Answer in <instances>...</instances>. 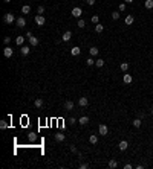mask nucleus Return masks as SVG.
<instances>
[{
    "label": "nucleus",
    "instance_id": "27",
    "mask_svg": "<svg viewBox=\"0 0 153 169\" xmlns=\"http://www.w3.org/2000/svg\"><path fill=\"white\" fill-rule=\"evenodd\" d=\"M119 69H121L122 72H127V69H129V64H127V63H122L121 66H119Z\"/></svg>",
    "mask_w": 153,
    "mask_h": 169
},
{
    "label": "nucleus",
    "instance_id": "7",
    "mask_svg": "<svg viewBox=\"0 0 153 169\" xmlns=\"http://www.w3.org/2000/svg\"><path fill=\"white\" fill-rule=\"evenodd\" d=\"M118 148H119V151H126V149L129 148V143L126 140H121V142H119V145H118Z\"/></svg>",
    "mask_w": 153,
    "mask_h": 169
},
{
    "label": "nucleus",
    "instance_id": "12",
    "mask_svg": "<svg viewBox=\"0 0 153 169\" xmlns=\"http://www.w3.org/2000/svg\"><path fill=\"white\" fill-rule=\"evenodd\" d=\"M64 139H66V136L61 134V133H57V134H55V140H57V142H63Z\"/></svg>",
    "mask_w": 153,
    "mask_h": 169
},
{
    "label": "nucleus",
    "instance_id": "29",
    "mask_svg": "<svg viewBox=\"0 0 153 169\" xmlns=\"http://www.w3.org/2000/svg\"><path fill=\"white\" fill-rule=\"evenodd\" d=\"M112 18H113V20H118V18H119V11L112 12Z\"/></svg>",
    "mask_w": 153,
    "mask_h": 169
},
{
    "label": "nucleus",
    "instance_id": "8",
    "mask_svg": "<svg viewBox=\"0 0 153 169\" xmlns=\"http://www.w3.org/2000/svg\"><path fill=\"white\" fill-rule=\"evenodd\" d=\"M81 14H83V11H81V8H78V6L72 9V15L74 17H81Z\"/></svg>",
    "mask_w": 153,
    "mask_h": 169
},
{
    "label": "nucleus",
    "instance_id": "40",
    "mask_svg": "<svg viewBox=\"0 0 153 169\" xmlns=\"http://www.w3.org/2000/svg\"><path fill=\"white\" fill-rule=\"evenodd\" d=\"M87 3H89V5H95V0H86Z\"/></svg>",
    "mask_w": 153,
    "mask_h": 169
},
{
    "label": "nucleus",
    "instance_id": "30",
    "mask_svg": "<svg viewBox=\"0 0 153 169\" xmlns=\"http://www.w3.org/2000/svg\"><path fill=\"white\" fill-rule=\"evenodd\" d=\"M86 64H87V66H93V64H95L93 58H87V60H86Z\"/></svg>",
    "mask_w": 153,
    "mask_h": 169
},
{
    "label": "nucleus",
    "instance_id": "43",
    "mask_svg": "<svg viewBox=\"0 0 153 169\" xmlns=\"http://www.w3.org/2000/svg\"><path fill=\"white\" fill-rule=\"evenodd\" d=\"M152 116H153V110H152Z\"/></svg>",
    "mask_w": 153,
    "mask_h": 169
},
{
    "label": "nucleus",
    "instance_id": "20",
    "mask_svg": "<svg viewBox=\"0 0 153 169\" xmlns=\"http://www.w3.org/2000/svg\"><path fill=\"white\" fill-rule=\"evenodd\" d=\"M29 50H31V49H29L28 46H22V49H20L22 55H28V53H29Z\"/></svg>",
    "mask_w": 153,
    "mask_h": 169
},
{
    "label": "nucleus",
    "instance_id": "28",
    "mask_svg": "<svg viewBox=\"0 0 153 169\" xmlns=\"http://www.w3.org/2000/svg\"><path fill=\"white\" fill-rule=\"evenodd\" d=\"M95 66L96 67H103L104 66V60H96L95 61Z\"/></svg>",
    "mask_w": 153,
    "mask_h": 169
},
{
    "label": "nucleus",
    "instance_id": "26",
    "mask_svg": "<svg viewBox=\"0 0 153 169\" xmlns=\"http://www.w3.org/2000/svg\"><path fill=\"white\" fill-rule=\"evenodd\" d=\"M34 105L37 107V108H40V107L43 105V101H41V99H35V101H34Z\"/></svg>",
    "mask_w": 153,
    "mask_h": 169
},
{
    "label": "nucleus",
    "instance_id": "37",
    "mask_svg": "<svg viewBox=\"0 0 153 169\" xmlns=\"http://www.w3.org/2000/svg\"><path fill=\"white\" fill-rule=\"evenodd\" d=\"M119 11H126V3H121V5H119Z\"/></svg>",
    "mask_w": 153,
    "mask_h": 169
},
{
    "label": "nucleus",
    "instance_id": "22",
    "mask_svg": "<svg viewBox=\"0 0 153 169\" xmlns=\"http://www.w3.org/2000/svg\"><path fill=\"white\" fill-rule=\"evenodd\" d=\"M141 123H142V121L141 119H135V121H133V126H135V128H139V126H141Z\"/></svg>",
    "mask_w": 153,
    "mask_h": 169
},
{
    "label": "nucleus",
    "instance_id": "38",
    "mask_svg": "<svg viewBox=\"0 0 153 169\" xmlns=\"http://www.w3.org/2000/svg\"><path fill=\"white\" fill-rule=\"evenodd\" d=\"M80 168H81V169H87V168H89V166H87L86 163H81V165H80Z\"/></svg>",
    "mask_w": 153,
    "mask_h": 169
},
{
    "label": "nucleus",
    "instance_id": "18",
    "mask_svg": "<svg viewBox=\"0 0 153 169\" xmlns=\"http://www.w3.org/2000/svg\"><path fill=\"white\" fill-rule=\"evenodd\" d=\"M15 43H17L18 46H23V43H25V37H22V35H20V37H17V38H15Z\"/></svg>",
    "mask_w": 153,
    "mask_h": 169
},
{
    "label": "nucleus",
    "instance_id": "17",
    "mask_svg": "<svg viewBox=\"0 0 153 169\" xmlns=\"http://www.w3.org/2000/svg\"><path fill=\"white\" fill-rule=\"evenodd\" d=\"M133 21H135V18H133V15H127L126 17V24H133Z\"/></svg>",
    "mask_w": 153,
    "mask_h": 169
},
{
    "label": "nucleus",
    "instance_id": "13",
    "mask_svg": "<svg viewBox=\"0 0 153 169\" xmlns=\"http://www.w3.org/2000/svg\"><path fill=\"white\" fill-rule=\"evenodd\" d=\"M64 108L66 110H72L74 108V102L72 101H66V102H64Z\"/></svg>",
    "mask_w": 153,
    "mask_h": 169
},
{
    "label": "nucleus",
    "instance_id": "24",
    "mask_svg": "<svg viewBox=\"0 0 153 169\" xmlns=\"http://www.w3.org/2000/svg\"><path fill=\"white\" fill-rule=\"evenodd\" d=\"M103 31H104L103 24H95V32H96V34H101Z\"/></svg>",
    "mask_w": 153,
    "mask_h": 169
},
{
    "label": "nucleus",
    "instance_id": "1",
    "mask_svg": "<svg viewBox=\"0 0 153 169\" xmlns=\"http://www.w3.org/2000/svg\"><path fill=\"white\" fill-rule=\"evenodd\" d=\"M14 20H15V18H14V15H12V14H5V15H3V21L8 23V24H11Z\"/></svg>",
    "mask_w": 153,
    "mask_h": 169
},
{
    "label": "nucleus",
    "instance_id": "14",
    "mask_svg": "<svg viewBox=\"0 0 153 169\" xmlns=\"http://www.w3.org/2000/svg\"><path fill=\"white\" fill-rule=\"evenodd\" d=\"M89 142H90L92 145H96V143H98V137H96L95 134H92V136L89 137Z\"/></svg>",
    "mask_w": 153,
    "mask_h": 169
},
{
    "label": "nucleus",
    "instance_id": "19",
    "mask_svg": "<svg viewBox=\"0 0 153 169\" xmlns=\"http://www.w3.org/2000/svg\"><path fill=\"white\" fill-rule=\"evenodd\" d=\"M31 12V6L29 5H25L23 8H22V14H29Z\"/></svg>",
    "mask_w": 153,
    "mask_h": 169
},
{
    "label": "nucleus",
    "instance_id": "36",
    "mask_svg": "<svg viewBox=\"0 0 153 169\" xmlns=\"http://www.w3.org/2000/svg\"><path fill=\"white\" fill-rule=\"evenodd\" d=\"M3 41H5V44H9V43H11V37H5V40H3Z\"/></svg>",
    "mask_w": 153,
    "mask_h": 169
},
{
    "label": "nucleus",
    "instance_id": "5",
    "mask_svg": "<svg viewBox=\"0 0 153 169\" xmlns=\"http://www.w3.org/2000/svg\"><path fill=\"white\" fill-rule=\"evenodd\" d=\"M70 38H72V32H70V31H66V32L63 34V37H61V40H63V41H69Z\"/></svg>",
    "mask_w": 153,
    "mask_h": 169
},
{
    "label": "nucleus",
    "instance_id": "11",
    "mask_svg": "<svg viewBox=\"0 0 153 169\" xmlns=\"http://www.w3.org/2000/svg\"><path fill=\"white\" fill-rule=\"evenodd\" d=\"M80 47H72L70 49V55H72V56H78V55H80Z\"/></svg>",
    "mask_w": 153,
    "mask_h": 169
},
{
    "label": "nucleus",
    "instance_id": "35",
    "mask_svg": "<svg viewBox=\"0 0 153 169\" xmlns=\"http://www.w3.org/2000/svg\"><path fill=\"white\" fill-rule=\"evenodd\" d=\"M28 139H29V140H35V134H34V133H29V134H28Z\"/></svg>",
    "mask_w": 153,
    "mask_h": 169
},
{
    "label": "nucleus",
    "instance_id": "6",
    "mask_svg": "<svg viewBox=\"0 0 153 169\" xmlns=\"http://www.w3.org/2000/svg\"><path fill=\"white\" fill-rule=\"evenodd\" d=\"M29 38V43H31V46H38V38L37 37H34V35H31V37H28Z\"/></svg>",
    "mask_w": 153,
    "mask_h": 169
},
{
    "label": "nucleus",
    "instance_id": "33",
    "mask_svg": "<svg viewBox=\"0 0 153 169\" xmlns=\"http://www.w3.org/2000/svg\"><path fill=\"white\" fill-rule=\"evenodd\" d=\"M0 128H2V129H5V128H8V123H6L5 121H2V122H0Z\"/></svg>",
    "mask_w": 153,
    "mask_h": 169
},
{
    "label": "nucleus",
    "instance_id": "32",
    "mask_svg": "<svg viewBox=\"0 0 153 169\" xmlns=\"http://www.w3.org/2000/svg\"><path fill=\"white\" fill-rule=\"evenodd\" d=\"M77 26H78V28H84V26H86V21H84V20H78Z\"/></svg>",
    "mask_w": 153,
    "mask_h": 169
},
{
    "label": "nucleus",
    "instance_id": "2",
    "mask_svg": "<svg viewBox=\"0 0 153 169\" xmlns=\"http://www.w3.org/2000/svg\"><path fill=\"white\" fill-rule=\"evenodd\" d=\"M34 21H35V24H37V26H43L46 20H44V17H43V15H37Z\"/></svg>",
    "mask_w": 153,
    "mask_h": 169
},
{
    "label": "nucleus",
    "instance_id": "10",
    "mask_svg": "<svg viewBox=\"0 0 153 169\" xmlns=\"http://www.w3.org/2000/svg\"><path fill=\"white\" fill-rule=\"evenodd\" d=\"M78 104H80V107H87L89 101H87V97H80V99H78Z\"/></svg>",
    "mask_w": 153,
    "mask_h": 169
},
{
    "label": "nucleus",
    "instance_id": "42",
    "mask_svg": "<svg viewBox=\"0 0 153 169\" xmlns=\"http://www.w3.org/2000/svg\"><path fill=\"white\" fill-rule=\"evenodd\" d=\"M3 2H6V3H9V2H12V0H3Z\"/></svg>",
    "mask_w": 153,
    "mask_h": 169
},
{
    "label": "nucleus",
    "instance_id": "21",
    "mask_svg": "<svg viewBox=\"0 0 153 169\" xmlns=\"http://www.w3.org/2000/svg\"><path fill=\"white\" fill-rule=\"evenodd\" d=\"M78 122H80L81 125H86V123H89V117H87V116H83V117H81Z\"/></svg>",
    "mask_w": 153,
    "mask_h": 169
},
{
    "label": "nucleus",
    "instance_id": "39",
    "mask_svg": "<svg viewBox=\"0 0 153 169\" xmlns=\"http://www.w3.org/2000/svg\"><path fill=\"white\" fill-rule=\"evenodd\" d=\"M70 152H77V148L74 145H70Z\"/></svg>",
    "mask_w": 153,
    "mask_h": 169
},
{
    "label": "nucleus",
    "instance_id": "31",
    "mask_svg": "<svg viewBox=\"0 0 153 169\" xmlns=\"http://www.w3.org/2000/svg\"><path fill=\"white\" fill-rule=\"evenodd\" d=\"M98 21H100V17H98V15H93V17H92V23L93 24H98Z\"/></svg>",
    "mask_w": 153,
    "mask_h": 169
},
{
    "label": "nucleus",
    "instance_id": "23",
    "mask_svg": "<svg viewBox=\"0 0 153 169\" xmlns=\"http://www.w3.org/2000/svg\"><path fill=\"white\" fill-rule=\"evenodd\" d=\"M144 6H145L147 9H152V8H153V0H145Z\"/></svg>",
    "mask_w": 153,
    "mask_h": 169
},
{
    "label": "nucleus",
    "instance_id": "16",
    "mask_svg": "<svg viewBox=\"0 0 153 169\" xmlns=\"http://www.w3.org/2000/svg\"><path fill=\"white\" fill-rule=\"evenodd\" d=\"M116 166H118V161H116L115 158H112V160L109 161V168H110V169H115Z\"/></svg>",
    "mask_w": 153,
    "mask_h": 169
},
{
    "label": "nucleus",
    "instance_id": "25",
    "mask_svg": "<svg viewBox=\"0 0 153 169\" xmlns=\"http://www.w3.org/2000/svg\"><path fill=\"white\" fill-rule=\"evenodd\" d=\"M89 53L92 55V56H96V55H98V49H96V47H90Z\"/></svg>",
    "mask_w": 153,
    "mask_h": 169
},
{
    "label": "nucleus",
    "instance_id": "15",
    "mask_svg": "<svg viewBox=\"0 0 153 169\" xmlns=\"http://www.w3.org/2000/svg\"><path fill=\"white\" fill-rule=\"evenodd\" d=\"M122 81H124L126 84H130V82H132V75L126 73V75H124V78H122Z\"/></svg>",
    "mask_w": 153,
    "mask_h": 169
},
{
    "label": "nucleus",
    "instance_id": "41",
    "mask_svg": "<svg viewBox=\"0 0 153 169\" xmlns=\"http://www.w3.org/2000/svg\"><path fill=\"white\" fill-rule=\"evenodd\" d=\"M133 2V0H126V3H132Z\"/></svg>",
    "mask_w": 153,
    "mask_h": 169
},
{
    "label": "nucleus",
    "instance_id": "34",
    "mask_svg": "<svg viewBox=\"0 0 153 169\" xmlns=\"http://www.w3.org/2000/svg\"><path fill=\"white\" fill-rule=\"evenodd\" d=\"M37 12H38V15H41V14H43V12H44V8H43V6H38Z\"/></svg>",
    "mask_w": 153,
    "mask_h": 169
},
{
    "label": "nucleus",
    "instance_id": "9",
    "mask_svg": "<svg viewBox=\"0 0 153 169\" xmlns=\"http://www.w3.org/2000/svg\"><path fill=\"white\" fill-rule=\"evenodd\" d=\"M15 23H17L18 28H25V26H26V20H25L23 17H20V18H17V20H15Z\"/></svg>",
    "mask_w": 153,
    "mask_h": 169
},
{
    "label": "nucleus",
    "instance_id": "3",
    "mask_svg": "<svg viewBox=\"0 0 153 169\" xmlns=\"http://www.w3.org/2000/svg\"><path fill=\"white\" fill-rule=\"evenodd\" d=\"M12 53H14V52H12V49H11V47H9V46H8V47H5V49H3V55H5V56H6V58H11V56H12Z\"/></svg>",
    "mask_w": 153,
    "mask_h": 169
},
{
    "label": "nucleus",
    "instance_id": "4",
    "mask_svg": "<svg viewBox=\"0 0 153 169\" xmlns=\"http://www.w3.org/2000/svg\"><path fill=\"white\" fill-rule=\"evenodd\" d=\"M98 131H100V134L101 136H107V131H109V129H107V125H100V128H98Z\"/></svg>",
    "mask_w": 153,
    "mask_h": 169
}]
</instances>
